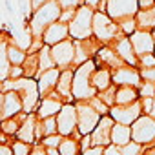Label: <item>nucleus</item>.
Segmentation results:
<instances>
[{"mask_svg":"<svg viewBox=\"0 0 155 155\" xmlns=\"http://www.w3.org/2000/svg\"><path fill=\"white\" fill-rule=\"evenodd\" d=\"M62 139H64V137H62L60 133H53V135H46L40 142H42L46 148H58L60 142H62Z\"/></svg>","mask_w":155,"mask_h":155,"instance_id":"nucleus-34","label":"nucleus"},{"mask_svg":"<svg viewBox=\"0 0 155 155\" xmlns=\"http://www.w3.org/2000/svg\"><path fill=\"white\" fill-rule=\"evenodd\" d=\"M57 124H58V133L62 137H71L75 130H79V117H77V104L73 106L71 102H66L62 110L57 115Z\"/></svg>","mask_w":155,"mask_h":155,"instance_id":"nucleus-8","label":"nucleus"},{"mask_svg":"<svg viewBox=\"0 0 155 155\" xmlns=\"http://www.w3.org/2000/svg\"><path fill=\"white\" fill-rule=\"evenodd\" d=\"M111 140L115 146H124L128 142L133 140V133H131V126H126V124H119L115 122L113 126V131H111Z\"/></svg>","mask_w":155,"mask_h":155,"instance_id":"nucleus-24","label":"nucleus"},{"mask_svg":"<svg viewBox=\"0 0 155 155\" xmlns=\"http://www.w3.org/2000/svg\"><path fill=\"white\" fill-rule=\"evenodd\" d=\"M139 29L144 31H153L155 29V6L148 8V9H139V13L135 15Z\"/></svg>","mask_w":155,"mask_h":155,"instance_id":"nucleus-25","label":"nucleus"},{"mask_svg":"<svg viewBox=\"0 0 155 155\" xmlns=\"http://www.w3.org/2000/svg\"><path fill=\"white\" fill-rule=\"evenodd\" d=\"M73 79H75V71L71 68H66L62 69L58 84H57V93L64 97L68 102H71V97H73Z\"/></svg>","mask_w":155,"mask_h":155,"instance_id":"nucleus-21","label":"nucleus"},{"mask_svg":"<svg viewBox=\"0 0 155 155\" xmlns=\"http://www.w3.org/2000/svg\"><path fill=\"white\" fill-rule=\"evenodd\" d=\"M6 55H8V58L13 66H22L28 58V53H24V49L17 44H9L6 48Z\"/></svg>","mask_w":155,"mask_h":155,"instance_id":"nucleus-26","label":"nucleus"},{"mask_svg":"<svg viewBox=\"0 0 155 155\" xmlns=\"http://www.w3.org/2000/svg\"><path fill=\"white\" fill-rule=\"evenodd\" d=\"M58 150H60V155H79V140L71 137H64Z\"/></svg>","mask_w":155,"mask_h":155,"instance_id":"nucleus-28","label":"nucleus"},{"mask_svg":"<svg viewBox=\"0 0 155 155\" xmlns=\"http://www.w3.org/2000/svg\"><path fill=\"white\" fill-rule=\"evenodd\" d=\"M0 155H13V148L8 146V144H2V148H0Z\"/></svg>","mask_w":155,"mask_h":155,"instance_id":"nucleus-44","label":"nucleus"},{"mask_svg":"<svg viewBox=\"0 0 155 155\" xmlns=\"http://www.w3.org/2000/svg\"><path fill=\"white\" fill-rule=\"evenodd\" d=\"M142 155H155V148H150V150H146Z\"/></svg>","mask_w":155,"mask_h":155,"instance_id":"nucleus-46","label":"nucleus"},{"mask_svg":"<svg viewBox=\"0 0 155 155\" xmlns=\"http://www.w3.org/2000/svg\"><path fill=\"white\" fill-rule=\"evenodd\" d=\"M119 26H120V31L124 33V37H131V35L137 31V28H139V24H137V18H135V17H130V18L120 20V22H119Z\"/></svg>","mask_w":155,"mask_h":155,"instance_id":"nucleus-30","label":"nucleus"},{"mask_svg":"<svg viewBox=\"0 0 155 155\" xmlns=\"http://www.w3.org/2000/svg\"><path fill=\"white\" fill-rule=\"evenodd\" d=\"M2 91H18L22 101H24V111L33 113L35 108L38 106V81L31 79V77H22V79H8L2 81Z\"/></svg>","mask_w":155,"mask_h":155,"instance_id":"nucleus-1","label":"nucleus"},{"mask_svg":"<svg viewBox=\"0 0 155 155\" xmlns=\"http://www.w3.org/2000/svg\"><path fill=\"white\" fill-rule=\"evenodd\" d=\"M31 155H48V148H46L42 142H38V144L31 150Z\"/></svg>","mask_w":155,"mask_h":155,"instance_id":"nucleus-42","label":"nucleus"},{"mask_svg":"<svg viewBox=\"0 0 155 155\" xmlns=\"http://www.w3.org/2000/svg\"><path fill=\"white\" fill-rule=\"evenodd\" d=\"M60 73H62L60 68H51V69H46V71L38 73V90H40V95L46 97V95L57 91V84H58V79H60Z\"/></svg>","mask_w":155,"mask_h":155,"instance_id":"nucleus-16","label":"nucleus"},{"mask_svg":"<svg viewBox=\"0 0 155 155\" xmlns=\"http://www.w3.org/2000/svg\"><path fill=\"white\" fill-rule=\"evenodd\" d=\"M119 31H120V26L115 24V20L106 11H97L95 13V17H93V35L102 44H110L111 40H115Z\"/></svg>","mask_w":155,"mask_h":155,"instance_id":"nucleus-5","label":"nucleus"},{"mask_svg":"<svg viewBox=\"0 0 155 155\" xmlns=\"http://www.w3.org/2000/svg\"><path fill=\"white\" fill-rule=\"evenodd\" d=\"M77 15V9H62V15H60V22L64 24H69Z\"/></svg>","mask_w":155,"mask_h":155,"instance_id":"nucleus-39","label":"nucleus"},{"mask_svg":"<svg viewBox=\"0 0 155 155\" xmlns=\"http://www.w3.org/2000/svg\"><path fill=\"white\" fill-rule=\"evenodd\" d=\"M140 101L139 90L133 86H119L117 88V99H115V106H128Z\"/></svg>","mask_w":155,"mask_h":155,"instance_id":"nucleus-23","label":"nucleus"},{"mask_svg":"<svg viewBox=\"0 0 155 155\" xmlns=\"http://www.w3.org/2000/svg\"><path fill=\"white\" fill-rule=\"evenodd\" d=\"M139 64H142V68H155V53L139 57Z\"/></svg>","mask_w":155,"mask_h":155,"instance_id":"nucleus-36","label":"nucleus"},{"mask_svg":"<svg viewBox=\"0 0 155 155\" xmlns=\"http://www.w3.org/2000/svg\"><path fill=\"white\" fill-rule=\"evenodd\" d=\"M60 95L57 93V91H53V93H49V95H46L42 101H40V104H38V119H48V117H57L58 115V111L62 110V102H60V99H58Z\"/></svg>","mask_w":155,"mask_h":155,"instance_id":"nucleus-17","label":"nucleus"},{"mask_svg":"<svg viewBox=\"0 0 155 155\" xmlns=\"http://www.w3.org/2000/svg\"><path fill=\"white\" fill-rule=\"evenodd\" d=\"M11 148H13V155H31V144L24 140H15Z\"/></svg>","mask_w":155,"mask_h":155,"instance_id":"nucleus-33","label":"nucleus"},{"mask_svg":"<svg viewBox=\"0 0 155 155\" xmlns=\"http://www.w3.org/2000/svg\"><path fill=\"white\" fill-rule=\"evenodd\" d=\"M113 126H115V120L111 119V115H102L101 122L97 124V128L93 130L91 133V139H93V146H110L113 140H111V131H113Z\"/></svg>","mask_w":155,"mask_h":155,"instance_id":"nucleus-13","label":"nucleus"},{"mask_svg":"<svg viewBox=\"0 0 155 155\" xmlns=\"http://www.w3.org/2000/svg\"><path fill=\"white\" fill-rule=\"evenodd\" d=\"M140 77L146 82H155V68H142L140 69Z\"/></svg>","mask_w":155,"mask_h":155,"instance_id":"nucleus-37","label":"nucleus"},{"mask_svg":"<svg viewBox=\"0 0 155 155\" xmlns=\"http://www.w3.org/2000/svg\"><path fill=\"white\" fill-rule=\"evenodd\" d=\"M142 113V102L137 101L133 104H128V106H113L110 110V115L115 122L119 124H126V126H131Z\"/></svg>","mask_w":155,"mask_h":155,"instance_id":"nucleus-11","label":"nucleus"},{"mask_svg":"<svg viewBox=\"0 0 155 155\" xmlns=\"http://www.w3.org/2000/svg\"><path fill=\"white\" fill-rule=\"evenodd\" d=\"M95 62L90 58L82 62L75 69V79H73V97L75 101H91L97 95L95 86L91 84V75L95 71Z\"/></svg>","mask_w":155,"mask_h":155,"instance_id":"nucleus-2","label":"nucleus"},{"mask_svg":"<svg viewBox=\"0 0 155 155\" xmlns=\"http://www.w3.org/2000/svg\"><path fill=\"white\" fill-rule=\"evenodd\" d=\"M104 146H91L86 151H82V155H104Z\"/></svg>","mask_w":155,"mask_h":155,"instance_id":"nucleus-41","label":"nucleus"},{"mask_svg":"<svg viewBox=\"0 0 155 155\" xmlns=\"http://www.w3.org/2000/svg\"><path fill=\"white\" fill-rule=\"evenodd\" d=\"M88 102H90V104H91V106H93V108H95L99 113H101V115H110V110H111V106H108V104H106V102H104V101L99 97V95H95V97H93L91 101H88Z\"/></svg>","mask_w":155,"mask_h":155,"instance_id":"nucleus-32","label":"nucleus"},{"mask_svg":"<svg viewBox=\"0 0 155 155\" xmlns=\"http://www.w3.org/2000/svg\"><path fill=\"white\" fill-rule=\"evenodd\" d=\"M62 9H77L82 0H57Z\"/></svg>","mask_w":155,"mask_h":155,"instance_id":"nucleus-38","label":"nucleus"},{"mask_svg":"<svg viewBox=\"0 0 155 155\" xmlns=\"http://www.w3.org/2000/svg\"><path fill=\"white\" fill-rule=\"evenodd\" d=\"M133 140L140 142L142 146H153L155 144V119L151 115H140L131 124Z\"/></svg>","mask_w":155,"mask_h":155,"instance_id":"nucleus-7","label":"nucleus"},{"mask_svg":"<svg viewBox=\"0 0 155 155\" xmlns=\"http://www.w3.org/2000/svg\"><path fill=\"white\" fill-rule=\"evenodd\" d=\"M148 115H151V117H153V119H155V101H153V106H151V111H150V113H148Z\"/></svg>","mask_w":155,"mask_h":155,"instance_id":"nucleus-47","label":"nucleus"},{"mask_svg":"<svg viewBox=\"0 0 155 155\" xmlns=\"http://www.w3.org/2000/svg\"><path fill=\"white\" fill-rule=\"evenodd\" d=\"M140 71H137L133 66H120V68H115L113 71V84L115 86H133V88H139L140 86Z\"/></svg>","mask_w":155,"mask_h":155,"instance_id":"nucleus-14","label":"nucleus"},{"mask_svg":"<svg viewBox=\"0 0 155 155\" xmlns=\"http://www.w3.org/2000/svg\"><path fill=\"white\" fill-rule=\"evenodd\" d=\"M60 15H62V8L57 0H49V2H46L38 9H35V13L31 17V35L33 37H42L44 31L51 24L60 20Z\"/></svg>","mask_w":155,"mask_h":155,"instance_id":"nucleus-3","label":"nucleus"},{"mask_svg":"<svg viewBox=\"0 0 155 155\" xmlns=\"http://www.w3.org/2000/svg\"><path fill=\"white\" fill-rule=\"evenodd\" d=\"M91 84L95 86L97 91H104V90H108L110 86H113V73H111L108 68L95 69L93 75H91Z\"/></svg>","mask_w":155,"mask_h":155,"instance_id":"nucleus-22","label":"nucleus"},{"mask_svg":"<svg viewBox=\"0 0 155 155\" xmlns=\"http://www.w3.org/2000/svg\"><path fill=\"white\" fill-rule=\"evenodd\" d=\"M22 77H26L24 75V68H20V66H13L11 68V71H9V79H22Z\"/></svg>","mask_w":155,"mask_h":155,"instance_id":"nucleus-40","label":"nucleus"},{"mask_svg":"<svg viewBox=\"0 0 155 155\" xmlns=\"http://www.w3.org/2000/svg\"><path fill=\"white\" fill-rule=\"evenodd\" d=\"M113 48H115V51L119 53V57L126 64H130V66H137L139 64V57H137V53L133 49V44H131V38L130 37L119 38L117 42H113Z\"/></svg>","mask_w":155,"mask_h":155,"instance_id":"nucleus-20","label":"nucleus"},{"mask_svg":"<svg viewBox=\"0 0 155 155\" xmlns=\"http://www.w3.org/2000/svg\"><path fill=\"white\" fill-rule=\"evenodd\" d=\"M93 9L90 6H81L77 9L75 18L69 22V35L75 40H86L93 33Z\"/></svg>","mask_w":155,"mask_h":155,"instance_id":"nucleus-4","label":"nucleus"},{"mask_svg":"<svg viewBox=\"0 0 155 155\" xmlns=\"http://www.w3.org/2000/svg\"><path fill=\"white\" fill-rule=\"evenodd\" d=\"M151 35H153V38H155V29H153V31H151Z\"/></svg>","mask_w":155,"mask_h":155,"instance_id":"nucleus-48","label":"nucleus"},{"mask_svg":"<svg viewBox=\"0 0 155 155\" xmlns=\"http://www.w3.org/2000/svg\"><path fill=\"white\" fill-rule=\"evenodd\" d=\"M2 120L4 119H11L15 115H20L24 111V101L20 97L18 91H2Z\"/></svg>","mask_w":155,"mask_h":155,"instance_id":"nucleus-12","label":"nucleus"},{"mask_svg":"<svg viewBox=\"0 0 155 155\" xmlns=\"http://www.w3.org/2000/svg\"><path fill=\"white\" fill-rule=\"evenodd\" d=\"M139 90V95H140V99H144V97H155V82H140V86L137 88Z\"/></svg>","mask_w":155,"mask_h":155,"instance_id":"nucleus-35","label":"nucleus"},{"mask_svg":"<svg viewBox=\"0 0 155 155\" xmlns=\"http://www.w3.org/2000/svg\"><path fill=\"white\" fill-rule=\"evenodd\" d=\"M38 60H40V73L46 71V69L55 68V62H53V57H51V46L44 44V48H40V51H38Z\"/></svg>","mask_w":155,"mask_h":155,"instance_id":"nucleus-27","label":"nucleus"},{"mask_svg":"<svg viewBox=\"0 0 155 155\" xmlns=\"http://www.w3.org/2000/svg\"><path fill=\"white\" fill-rule=\"evenodd\" d=\"M46 2H49V0H31V4H33V9H38L40 6H44Z\"/></svg>","mask_w":155,"mask_h":155,"instance_id":"nucleus-45","label":"nucleus"},{"mask_svg":"<svg viewBox=\"0 0 155 155\" xmlns=\"http://www.w3.org/2000/svg\"><path fill=\"white\" fill-rule=\"evenodd\" d=\"M155 6V0H139V8L140 9H148Z\"/></svg>","mask_w":155,"mask_h":155,"instance_id":"nucleus-43","label":"nucleus"},{"mask_svg":"<svg viewBox=\"0 0 155 155\" xmlns=\"http://www.w3.org/2000/svg\"><path fill=\"white\" fill-rule=\"evenodd\" d=\"M130 38H131V44H133V49H135L137 57H142V55H148V53L155 51V38H153L151 31L139 29Z\"/></svg>","mask_w":155,"mask_h":155,"instance_id":"nucleus-15","label":"nucleus"},{"mask_svg":"<svg viewBox=\"0 0 155 155\" xmlns=\"http://www.w3.org/2000/svg\"><path fill=\"white\" fill-rule=\"evenodd\" d=\"M119 150H120V155H142V144L137 140H131V142L120 146Z\"/></svg>","mask_w":155,"mask_h":155,"instance_id":"nucleus-31","label":"nucleus"},{"mask_svg":"<svg viewBox=\"0 0 155 155\" xmlns=\"http://www.w3.org/2000/svg\"><path fill=\"white\" fill-rule=\"evenodd\" d=\"M77 117H79V130L77 131L81 135L93 133V130L102 119V115L90 102H84V101H77Z\"/></svg>","mask_w":155,"mask_h":155,"instance_id":"nucleus-6","label":"nucleus"},{"mask_svg":"<svg viewBox=\"0 0 155 155\" xmlns=\"http://www.w3.org/2000/svg\"><path fill=\"white\" fill-rule=\"evenodd\" d=\"M68 37H69V24H64V22L57 20L55 24H51V26L44 31L42 40H44V44H48V46H55V44L66 40Z\"/></svg>","mask_w":155,"mask_h":155,"instance_id":"nucleus-18","label":"nucleus"},{"mask_svg":"<svg viewBox=\"0 0 155 155\" xmlns=\"http://www.w3.org/2000/svg\"><path fill=\"white\" fill-rule=\"evenodd\" d=\"M37 124H38V115L35 113H28V117L22 120V126L17 133L18 140H24L28 144L37 142Z\"/></svg>","mask_w":155,"mask_h":155,"instance_id":"nucleus-19","label":"nucleus"},{"mask_svg":"<svg viewBox=\"0 0 155 155\" xmlns=\"http://www.w3.org/2000/svg\"><path fill=\"white\" fill-rule=\"evenodd\" d=\"M20 126L22 124L18 122L17 115L11 117V119H4L2 120V133H6V135H17L18 130H20Z\"/></svg>","mask_w":155,"mask_h":155,"instance_id":"nucleus-29","label":"nucleus"},{"mask_svg":"<svg viewBox=\"0 0 155 155\" xmlns=\"http://www.w3.org/2000/svg\"><path fill=\"white\" fill-rule=\"evenodd\" d=\"M106 13L117 22L135 17L139 13V0H108Z\"/></svg>","mask_w":155,"mask_h":155,"instance_id":"nucleus-10","label":"nucleus"},{"mask_svg":"<svg viewBox=\"0 0 155 155\" xmlns=\"http://www.w3.org/2000/svg\"><path fill=\"white\" fill-rule=\"evenodd\" d=\"M51 57H53L55 66H58L60 69L69 68L75 62V57H77V46H75V42L69 40V38H66V40L51 46Z\"/></svg>","mask_w":155,"mask_h":155,"instance_id":"nucleus-9","label":"nucleus"}]
</instances>
